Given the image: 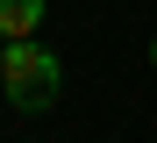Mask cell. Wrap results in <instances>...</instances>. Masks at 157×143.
<instances>
[{
    "mask_svg": "<svg viewBox=\"0 0 157 143\" xmlns=\"http://www.w3.org/2000/svg\"><path fill=\"white\" fill-rule=\"evenodd\" d=\"M57 86H64V65L36 36H14L7 50H0V93H7L14 114H43L50 100H57Z\"/></svg>",
    "mask_w": 157,
    "mask_h": 143,
    "instance_id": "6da1fadb",
    "label": "cell"
},
{
    "mask_svg": "<svg viewBox=\"0 0 157 143\" xmlns=\"http://www.w3.org/2000/svg\"><path fill=\"white\" fill-rule=\"evenodd\" d=\"M43 29V0H0V36H36Z\"/></svg>",
    "mask_w": 157,
    "mask_h": 143,
    "instance_id": "7a4b0ae2",
    "label": "cell"
},
{
    "mask_svg": "<svg viewBox=\"0 0 157 143\" xmlns=\"http://www.w3.org/2000/svg\"><path fill=\"white\" fill-rule=\"evenodd\" d=\"M150 65H157V43H150Z\"/></svg>",
    "mask_w": 157,
    "mask_h": 143,
    "instance_id": "3957f363",
    "label": "cell"
},
{
    "mask_svg": "<svg viewBox=\"0 0 157 143\" xmlns=\"http://www.w3.org/2000/svg\"><path fill=\"white\" fill-rule=\"evenodd\" d=\"M0 50H7V36H0Z\"/></svg>",
    "mask_w": 157,
    "mask_h": 143,
    "instance_id": "277c9868",
    "label": "cell"
}]
</instances>
